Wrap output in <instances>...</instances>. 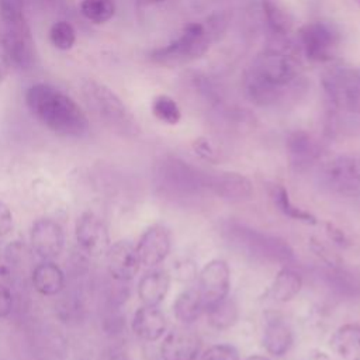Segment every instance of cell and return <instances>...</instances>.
<instances>
[{
	"label": "cell",
	"instance_id": "cell-9",
	"mask_svg": "<svg viewBox=\"0 0 360 360\" xmlns=\"http://www.w3.org/2000/svg\"><path fill=\"white\" fill-rule=\"evenodd\" d=\"M298 39L305 56L314 62H329L340 42V32L326 21H311L298 31Z\"/></svg>",
	"mask_w": 360,
	"mask_h": 360
},
{
	"label": "cell",
	"instance_id": "cell-27",
	"mask_svg": "<svg viewBox=\"0 0 360 360\" xmlns=\"http://www.w3.org/2000/svg\"><path fill=\"white\" fill-rule=\"evenodd\" d=\"M270 195H271V200H273L274 205L277 207V210L280 212H283L285 217H288L291 219H295V221H300V222H304V224H308V225H315L318 222L314 214L297 207L291 201L290 194H288V191L284 186L274 184L271 187Z\"/></svg>",
	"mask_w": 360,
	"mask_h": 360
},
{
	"label": "cell",
	"instance_id": "cell-7",
	"mask_svg": "<svg viewBox=\"0 0 360 360\" xmlns=\"http://www.w3.org/2000/svg\"><path fill=\"white\" fill-rule=\"evenodd\" d=\"M321 83L333 110L360 115V68L333 66L322 75Z\"/></svg>",
	"mask_w": 360,
	"mask_h": 360
},
{
	"label": "cell",
	"instance_id": "cell-34",
	"mask_svg": "<svg viewBox=\"0 0 360 360\" xmlns=\"http://www.w3.org/2000/svg\"><path fill=\"white\" fill-rule=\"evenodd\" d=\"M13 229V212L10 207L0 201V238L7 236Z\"/></svg>",
	"mask_w": 360,
	"mask_h": 360
},
{
	"label": "cell",
	"instance_id": "cell-13",
	"mask_svg": "<svg viewBox=\"0 0 360 360\" xmlns=\"http://www.w3.org/2000/svg\"><path fill=\"white\" fill-rule=\"evenodd\" d=\"M31 246L44 260H52L60 255L65 246V233L60 224L52 218H38L31 226Z\"/></svg>",
	"mask_w": 360,
	"mask_h": 360
},
{
	"label": "cell",
	"instance_id": "cell-18",
	"mask_svg": "<svg viewBox=\"0 0 360 360\" xmlns=\"http://www.w3.org/2000/svg\"><path fill=\"white\" fill-rule=\"evenodd\" d=\"M132 332L148 342H155L163 336L167 328V321L165 314L155 305L139 307L131 322Z\"/></svg>",
	"mask_w": 360,
	"mask_h": 360
},
{
	"label": "cell",
	"instance_id": "cell-37",
	"mask_svg": "<svg viewBox=\"0 0 360 360\" xmlns=\"http://www.w3.org/2000/svg\"><path fill=\"white\" fill-rule=\"evenodd\" d=\"M326 233H328V236H329L335 243H338V245H340V246H347V245L350 243V242H349V238L346 236V233H345L342 229H339L336 225L330 224V222L326 224Z\"/></svg>",
	"mask_w": 360,
	"mask_h": 360
},
{
	"label": "cell",
	"instance_id": "cell-14",
	"mask_svg": "<svg viewBox=\"0 0 360 360\" xmlns=\"http://www.w3.org/2000/svg\"><path fill=\"white\" fill-rule=\"evenodd\" d=\"M136 253L141 260V264L148 267H155L160 264L172 248V238L163 225H152L149 226L139 238L136 243Z\"/></svg>",
	"mask_w": 360,
	"mask_h": 360
},
{
	"label": "cell",
	"instance_id": "cell-35",
	"mask_svg": "<svg viewBox=\"0 0 360 360\" xmlns=\"http://www.w3.org/2000/svg\"><path fill=\"white\" fill-rule=\"evenodd\" d=\"M193 148L195 150V153L204 159V160H210V162H214L215 160V152L211 146V143L205 139V138H198L194 141L193 143Z\"/></svg>",
	"mask_w": 360,
	"mask_h": 360
},
{
	"label": "cell",
	"instance_id": "cell-24",
	"mask_svg": "<svg viewBox=\"0 0 360 360\" xmlns=\"http://www.w3.org/2000/svg\"><path fill=\"white\" fill-rule=\"evenodd\" d=\"M204 301L198 288H187L181 291L173 302V314L183 325L195 322L204 312Z\"/></svg>",
	"mask_w": 360,
	"mask_h": 360
},
{
	"label": "cell",
	"instance_id": "cell-38",
	"mask_svg": "<svg viewBox=\"0 0 360 360\" xmlns=\"http://www.w3.org/2000/svg\"><path fill=\"white\" fill-rule=\"evenodd\" d=\"M8 68H10V63L7 62V59L3 55H0V83L6 77V75L8 72Z\"/></svg>",
	"mask_w": 360,
	"mask_h": 360
},
{
	"label": "cell",
	"instance_id": "cell-36",
	"mask_svg": "<svg viewBox=\"0 0 360 360\" xmlns=\"http://www.w3.org/2000/svg\"><path fill=\"white\" fill-rule=\"evenodd\" d=\"M13 308V295L11 291L0 284V319L7 318Z\"/></svg>",
	"mask_w": 360,
	"mask_h": 360
},
{
	"label": "cell",
	"instance_id": "cell-16",
	"mask_svg": "<svg viewBox=\"0 0 360 360\" xmlns=\"http://www.w3.org/2000/svg\"><path fill=\"white\" fill-rule=\"evenodd\" d=\"M107 269L110 276L118 281L132 280L141 266L136 248L129 240H117L105 252Z\"/></svg>",
	"mask_w": 360,
	"mask_h": 360
},
{
	"label": "cell",
	"instance_id": "cell-40",
	"mask_svg": "<svg viewBox=\"0 0 360 360\" xmlns=\"http://www.w3.org/2000/svg\"><path fill=\"white\" fill-rule=\"evenodd\" d=\"M139 3L142 4H158V3H162V1H166V0H138Z\"/></svg>",
	"mask_w": 360,
	"mask_h": 360
},
{
	"label": "cell",
	"instance_id": "cell-42",
	"mask_svg": "<svg viewBox=\"0 0 360 360\" xmlns=\"http://www.w3.org/2000/svg\"><path fill=\"white\" fill-rule=\"evenodd\" d=\"M0 253H1V249H0Z\"/></svg>",
	"mask_w": 360,
	"mask_h": 360
},
{
	"label": "cell",
	"instance_id": "cell-12",
	"mask_svg": "<svg viewBox=\"0 0 360 360\" xmlns=\"http://www.w3.org/2000/svg\"><path fill=\"white\" fill-rule=\"evenodd\" d=\"M229 288L231 270L225 260L214 259L201 269L198 274V291L202 297L204 307L212 305L226 298Z\"/></svg>",
	"mask_w": 360,
	"mask_h": 360
},
{
	"label": "cell",
	"instance_id": "cell-25",
	"mask_svg": "<svg viewBox=\"0 0 360 360\" xmlns=\"http://www.w3.org/2000/svg\"><path fill=\"white\" fill-rule=\"evenodd\" d=\"M302 287V277L291 267H283L270 287L271 297L278 302L291 301L298 295Z\"/></svg>",
	"mask_w": 360,
	"mask_h": 360
},
{
	"label": "cell",
	"instance_id": "cell-3",
	"mask_svg": "<svg viewBox=\"0 0 360 360\" xmlns=\"http://www.w3.org/2000/svg\"><path fill=\"white\" fill-rule=\"evenodd\" d=\"M34 45L22 0H0V48L10 66L30 69L35 60Z\"/></svg>",
	"mask_w": 360,
	"mask_h": 360
},
{
	"label": "cell",
	"instance_id": "cell-31",
	"mask_svg": "<svg viewBox=\"0 0 360 360\" xmlns=\"http://www.w3.org/2000/svg\"><path fill=\"white\" fill-rule=\"evenodd\" d=\"M263 11L270 28L277 34H285L290 28L285 13L273 0H263Z\"/></svg>",
	"mask_w": 360,
	"mask_h": 360
},
{
	"label": "cell",
	"instance_id": "cell-8",
	"mask_svg": "<svg viewBox=\"0 0 360 360\" xmlns=\"http://www.w3.org/2000/svg\"><path fill=\"white\" fill-rule=\"evenodd\" d=\"M159 186L176 197H194L202 190H208V173L179 159L167 158L158 167Z\"/></svg>",
	"mask_w": 360,
	"mask_h": 360
},
{
	"label": "cell",
	"instance_id": "cell-17",
	"mask_svg": "<svg viewBox=\"0 0 360 360\" xmlns=\"http://www.w3.org/2000/svg\"><path fill=\"white\" fill-rule=\"evenodd\" d=\"M208 190L222 200L239 202L246 201L253 194L252 181L236 172H221L208 176Z\"/></svg>",
	"mask_w": 360,
	"mask_h": 360
},
{
	"label": "cell",
	"instance_id": "cell-1",
	"mask_svg": "<svg viewBox=\"0 0 360 360\" xmlns=\"http://www.w3.org/2000/svg\"><path fill=\"white\" fill-rule=\"evenodd\" d=\"M249 98L263 107L295 98L304 91L298 62L285 51L266 49L256 56L245 80Z\"/></svg>",
	"mask_w": 360,
	"mask_h": 360
},
{
	"label": "cell",
	"instance_id": "cell-26",
	"mask_svg": "<svg viewBox=\"0 0 360 360\" xmlns=\"http://www.w3.org/2000/svg\"><path fill=\"white\" fill-rule=\"evenodd\" d=\"M204 312L207 314V322L210 323V326L218 330H224L233 326L239 315L235 301H232L229 297L205 307Z\"/></svg>",
	"mask_w": 360,
	"mask_h": 360
},
{
	"label": "cell",
	"instance_id": "cell-39",
	"mask_svg": "<svg viewBox=\"0 0 360 360\" xmlns=\"http://www.w3.org/2000/svg\"><path fill=\"white\" fill-rule=\"evenodd\" d=\"M245 360H270L269 357H266V356H260V354H253V356H249V357H246Z\"/></svg>",
	"mask_w": 360,
	"mask_h": 360
},
{
	"label": "cell",
	"instance_id": "cell-28",
	"mask_svg": "<svg viewBox=\"0 0 360 360\" xmlns=\"http://www.w3.org/2000/svg\"><path fill=\"white\" fill-rule=\"evenodd\" d=\"M80 13L91 22L103 24L115 13L114 0H82Z\"/></svg>",
	"mask_w": 360,
	"mask_h": 360
},
{
	"label": "cell",
	"instance_id": "cell-29",
	"mask_svg": "<svg viewBox=\"0 0 360 360\" xmlns=\"http://www.w3.org/2000/svg\"><path fill=\"white\" fill-rule=\"evenodd\" d=\"M152 112L153 115L169 125H174L181 118V111L177 105V103L166 94H159L152 101Z\"/></svg>",
	"mask_w": 360,
	"mask_h": 360
},
{
	"label": "cell",
	"instance_id": "cell-21",
	"mask_svg": "<svg viewBox=\"0 0 360 360\" xmlns=\"http://www.w3.org/2000/svg\"><path fill=\"white\" fill-rule=\"evenodd\" d=\"M285 149L288 158L294 166L298 169L308 167L319 153L318 143L305 131H294L287 136Z\"/></svg>",
	"mask_w": 360,
	"mask_h": 360
},
{
	"label": "cell",
	"instance_id": "cell-6",
	"mask_svg": "<svg viewBox=\"0 0 360 360\" xmlns=\"http://www.w3.org/2000/svg\"><path fill=\"white\" fill-rule=\"evenodd\" d=\"M210 46V34L202 22H188L169 44L153 49L149 59L163 66H179L202 56Z\"/></svg>",
	"mask_w": 360,
	"mask_h": 360
},
{
	"label": "cell",
	"instance_id": "cell-41",
	"mask_svg": "<svg viewBox=\"0 0 360 360\" xmlns=\"http://www.w3.org/2000/svg\"><path fill=\"white\" fill-rule=\"evenodd\" d=\"M354 1H356V3L360 6V0H354Z\"/></svg>",
	"mask_w": 360,
	"mask_h": 360
},
{
	"label": "cell",
	"instance_id": "cell-32",
	"mask_svg": "<svg viewBox=\"0 0 360 360\" xmlns=\"http://www.w3.org/2000/svg\"><path fill=\"white\" fill-rule=\"evenodd\" d=\"M200 360H239V353L232 345L218 343L210 346Z\"/></svg>",
	"mask_w": 360,
	"mask_h": 360
},
{
	"label": "cell",
	"instance_id": "cell-19",
	"mask_svg": "<svg viewBox=\"0 0 360 360\" xmlns=\"http://www.w3.org/2000/svg\"><path fill=\"white\" fill-rule=\"evenodd\" d=\"M292 345V330L290 325L278 315H269L263 328V346L276 356H284Z\"/></svg>",
	"mask_w": 360,
	"mask_h": 360
},
{
	"label": "cell",
	"instance_id": "cell-20",
	"mask_svg": "<svg viewBox=\"0 0 360 360\" xmlns=\"http://www.w3.org/2000/svg\"><path fill=\"white\" fill-rule=\"evenodd\" d=\"M170 288V274L163 269H153L142 276L138 283V297L143 305L158 307Z\"/></svg>",
	"mask_w": 360,
	"mask_h": 360
},
{
	"label": "cell",
	"instance_id": "cell-33",
	"mask_svg": "<svg viewBox=\"0 0 360 360\" xmlns=\"http://www.w3.org/2000/svg\"><path fill=\"white\" fill-rule=\"evenodd\" d=\"M174 274L180 281H191L197 276L195 264L194 262L188 259H183L180 262H176L174 264Z\"/></svg>",
	"mask_w": 360,
	"mask_h": 360
},
{
	"label": "cell",
	"instance_id": "cell-5",
	"mask_svg": "<svg viewBox=\"0 0 360 360\" xmlns=\"http://www.w3.org/2000/svg\"><path fill=\"white\" fill-rule=\"evenodd\" d=\"M225 233L232 245L250 257L281 264L294 260V250L278 236L263 233L240 224H229L225 228Z\"/></svg>",
	"mask_w": 360,
	"mask_h": 360
},
{
	"label": "cell",
	"instance_id": "cell-10",
	"mask_svg": "<svg viewBox=\"0 0 360 360\" xmlns=\"http://www.w3.org/2000/svg\"><path fill=\"white\" fill-rule=\"evenodd\" d=\"M326 186L340 194L360 193V156H338L326 163L322 172Z\"/></svg>",
	"mask_w": 360,
	"mask_h": 360
},
{
	"label": "cell",
	"instance_id": "cell-15",
	"mask_svg": "<svg viewBox=\"0 0 360 360\" xmlns=\"http://www.w3.org/2000/svg\"><path fill=\"white\" fill-rule=\"evenodd\" d=\"M201 349L200 336L186 326L172 329L160 345V356L163 360H195Z\"/></svg>",
	"mask_w": 360,
	"mask_h": 360
},
{
	"label": "cell",
	"instance_id": "cell-22",
	"mask_svg": "<svg viewBox=\"0 0 360 360\" xmlns=\"http://www.w3.org/2000/svg\"><path fill=\"white\" fill-rule=\"evenodd\" d=\"M34 288L46 297L56 295L62 291L65 285V274L62 269L51 260H44L38 263L31 274Z\"/></svg>",
	"mask_w": 360,
	"mask_h": 360
},
{
	"label": "cell",
	"instance_id": "cell-4",
	"mask_svg": "<svg viewBox=\"0 0 360 360\" xmlns=\"http://www.w3.org/2000/svg\"><path fill=\"white\" fill-rule=\"evenodd\" d=\"M82 96L90 111L111 131L120 135H135L138 125L122 100L105 84L86 79L80 84Z\"/></svg>",
	"mask_w": 360,
	"mask_h": 360
},
{
	"label": "cell",
	"instance_id": "cell-23",
	"mask_svg": "<svg viewBox=\"0 0 360 360\" xmlns=\"http://www.w3.org/2000/svg\"><path fill=\"white\" fill-rule=\"evenodd\" d=\"M329 343L342 360H360V325H342L335 330Z\"/></svg>",
	"mask_w": 360,
	"mask_h": 360
},
{
	"label": "cell",
	"instance_id": "cell-30",
	"mask_svg": "<svg viewBox=\"0 0 360 360\" xmlns=\"http://www.w3.org/2000/svg\"><path fill=\"white\" fill-rule=\"evenodd\" d=\"M49 39L52 45L60 51H68L75 45L76 31L68 21H56L49 30Z\"/></svg>",
	"mask_w": 360,
	"mask_h": 360
},
{
	"label": "cell",
	"instance_id": "cell-11",
	"mask_svg": "<svg viewBox=\"0 0 360 360\" xmlns=\"http://www.w3.org/2000/svg\"><path fill=\"white\" fill-rule=\"evenodd\" d=\"M79 248L89 256H100L110 248V233L104 221L94 212H83L75 225Z\"/></svg>",
	"mask_w": 360,
	"mask_h": 360
},
{
	"label": "cell",
	"instance_id": "cell-2",
	"mask_svg": "<svg viewBox=\"0 0 360 360\" xmlns=\"http://www.w3.org/2000/svg\"><path fill=\"white\" fill-rule=\"evenodd\" d=\"M25 104L30 112L56 135L80 138L89 131V120L82 107L51 84L30 86L25 91Z\"/></svg>",
	"mask_w": 360,
	"mask_h": 360
}]
</instances>
